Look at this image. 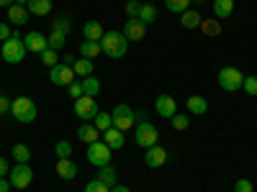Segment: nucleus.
I'll return each instance as SVG.
<instances>
[{"label": "nucleus", "instance_id": "14", "mask_svg": "<svg viewBox=\"0 0 257 192\" xmlns=\"http://www.w3.org/2000/svg\"><path fill=\"white\" fill-rule=\"evenodd\" d=\"M121 34H123L128 41H142V38H144V34H147V26L142 24L139 18H128Z\"/></svg>", "mask_w": 257, "mask_h": 192}, {"label": "nucleus", "instance_id": "1", "mask_svg": "<svg viewBox=\"0 0 257 192\" xmlns=\"http://www.w3.org/2000/svg\"><path fill=\"white\" fill-rule=\"evenodd\" d=\"M100 49L111 59H121L128 52V38L121 31H108V34H103V38H100Z\"/></svg>", "mask_w": 257, "mask_h": 192}, {"label": "nucleus", "instance_id": "15", "mask_svg": "<svg viewBox=\"0 0 257 192\" xmlns=\"http://www.w3.org/2000/svg\"><path fill=\"white\" fill-rule=\"evenodd\" d=\"M24 44H26V49H29V52L41 54V52L47 49V36L41 34V31H31V34H26V36H24Z\"/></svg>", "mask_w": 257, "mask_h": 192}, {"label": "nucleus", "instance_id": "38", "mask_svg": "<svg viewBox=\"0 0 257 192\" xmlns=\"http://www.w3.org/2000/svg\"><path fill=\"white\" fill-rule=\"evenodd\" d=\"M201 28L208 34V36H219L221 34V26H219V20H203Z\"/></svg>", "mask_w": 257, "mask_h": 192}, {"label": "nucleus", "instance_id": "2", "mask_svg": "<svg viewBox=\"0 0 257 192\" xmlns=\"http://www.w3.org/2000/svg\"><path fill=\"white\" fill-rule=\"evenodd\" d=\"M26 44H24V36L21 34H13L8 41H3V46H0V54H3V59L8 64H18V62H24L26 56Z\"/></svg>", "mask_w": 257, "mask_h": 192}, {"label": "nucleus", "instance_id": "39", "mask_svg": "<svg viewBox=\"0 0 257 192\" xmlns=\"http://www.w3.org/2000/svg\"><path fill=\"white\" fill-rule=\"evenodd\" d=\"M67 92H70V98H75V100L82 98V95H85V92H82V82H80V80L70 82V84H67Z\"/></svg>", "mask_w": 257, "mask_h": 192}, {"label": "nucleus", "instance_id": "7", "mask_svg": "<svg viewBox=\"0 0 257 192\" xmlns=\"http://www.w3.org/2000/svg\"><path fill=\"white\" fill-rule=\"evenodd\" d=\"M49 80H52V84L54 88H67L70 82H75L77 77H75V70L70 67V64H54V67H49Z\"/></svg>", "mask_w": 257, "mask_h": 192}, {"label": "nucleus", "instance_id": "11", "mask_svg": "<svg viewBox=\"0 0 257 192\" xmlns=\"http://www.w3.org/2000/svg\"><path fill=\"white\" fill-rule=\"evenodd\" d=\"M165 162H167V148H162L160 144H155V146H149V148H147L144 164H147L149 169H160Z\"/></svg>", "mask_w": 257, "mask_h": 192}, {"label": "nucleus", "instance_id": "40", "mask_svg": "<svg viewBox=\"0 0 257 192\" xmlns=\"http://www.w3.org/2000/svg\"><path fill=\"white\" fill-rule=\"evenodd\" d=\"M242 88H244V92L247 95H257V77H244V82H242Z\"/></svg>", "mask_w": 257, "mask_h": 192}, {"label": "nucleus", "instance_id": "19", "mask_svg": "<svg viewBox=\"0 0 257 192\" xmlns=\"http://www.w3.org/2000/svg\"><path fill=\"white\" fill-rule=\"evenodd\" d=\"M29 18H31V16H29V10H26L24 6H16V3H13V6L8 8V20H11L13 26H24Z\"/></svg>", "mask_w": 257, "mask_h": 192}, {"label": "nucleus", "instance_id": "36", "mask_svg": "<svg viewBox=\"0 0 257 192\" xmlns=\"http://www.w3.org/2000/svg\"><path fill=\"white\" fill-rule=\"evenodd\" d=\"M70 28H72V20H70V18H64V16L54 18V28H52V31H59V34H70Z\"/></svg>", "mask_w": 257, "mask_h": 192}, {"label": "nucleus", "instance_id": "44", "mask_svg": "<svg viewBox=\"0 0 257 192\" xmlns=\"http://www.w3.org/2000/svg\"><path fill=\"white\" fill-rule=\"evenodd\" d=\"M11 36H13L11 26H8V24H0V41H8Z\"/></svg>", "mask_w": 257, "mask_h": 192}, {"label": "nucleus", "instance_id": "10", "mask_svg": "<svg viewBox=\"0 0 257 192\" xmlns=\"http://www.w3.org/2000/svg\"><path fill=\"white\" fill-rule=\"evenodd\" d=\"M98 113H100V110H98V102H95V98L82 95V98H77V100H75V116H77V118H82L85 123L93 120Z\"/></svg>", "mask_w": 257, "mask_h": 192}, {"label": "nucleus", "instance_id": "8", "mask_svg": "<svg viewBox=\"0 0 257 192\" xmlns=\"http://www.w3.org/2000/svg\"><path fill=\"white\" fill-rule=\"evenodd\" d=\"M8 180H11V184L16 190H26L34 182V172H31L29 164H16L11 172H8Z\"/></svg>", "mask_w": 257, "mask_h": 192}, {"label": "nucleus", "instance_id": "47", "mask_svg": "<svg viewBox=\"0 0 257 192\" xmlns=\"http://www.w3.org/2000/svg\"><path fill=\"white\" fill-rule=\"evenodd\" d=\"M111 192H132V190L123 187V184H113V187H111Z\"/></svg>", "mask_w": 257, "mask_h": 192}, {"label": "nucleus", "instance_id": "31", "mask_svg": "<svg viewBox=\"0 0 257 192\" xmlns=\"http://www.w3.org/2000/svg\"><path fill=\"white\" fill-rule=\"evenodd\" d=\"M93 126L98 128L100 134H103V131H108V128L113 126V118H111V113H98V116L93 118Z\"/></svg>", "mask_w": 257, "mask_h": 192}, {"label": "nucleus", "instance_id": "24", "mask_svg": "<svg viewBox=\"0 0 257 192\" xmlns=\"http://www.w3.org/2000/svg\"><path fill=\"white\" fill-rule=\"evenodd\" d=\"M82 34H85V38H88V41H100L105 31H103V26L98 24V20H88L85 28H82Z\"/></svg>", "mask_w": 257, "mask_h": 192}, {"label": "nucleus", "instance_id": "30", "mask_svg": "<svg viewBox=\"0 0 257 192\" xmlns=\"http://www.w3.org/2000/svg\"><path fill=\"white\" fill-rule=\"evenodd\" d=\"M142 24L147 26V24H155L157 20V8L155 6H142V10H139V16H137Z\"/></svg>", "mask_w": 257, "mask_h": 192}, {"label": "nucleus", "instance_id": "18", "mask_svg": "<svg viewBox=\"0 0 257 192\" xmlns=\"http://www.w3.org/2000/svg\"><path fill=\"white\" fill-rule=\"evenodd\" d=\"M57 174L62 180H75L77 177V164L72 159H57Z\"/></svg>", "mask_w": 257, "mask_h": 192}, {"label": "nucleus", "instance_id": "50", "mask_svg": "<svg viewBox=\"0 0 257 192\" xmlns=\"http://www.w3.org/2000/svg\"><path fill=\"white\" fill-rule=\"evenodd\" d=\"M193 3H203V0H193Z\"/></svg>", "mask_w": 257, "mask_h": 192}, {"label": "nucleus", "instance_id": "16", "mask_svg": "<svg viewBox=\"0 0 257 192\" xmlns=\"http://www.w3.org/2000/svg\"><path fill=\"white\" fill-rule=\"evenodd\" d=\"M77 138L82 141V144H95V141H100V131L93 126V120H88V123H82L80 128H77Z\"/></svg>", "mask_w": 257, "mask_h": 192}, {"label": "nucleus", "instance_id": "6", "mask_svg": "<svg viewBox=\"0 0 257 192\" xmlns=\"http://www.w3.org/2000/svg\"><path fill=\"white\" fill-rule=\"evenodd\" d=\"M111 118H113V126L118 128V131H123V134L128 131V128H134V126H137V113L128 108V105H123V102L113 108Z\"/></svg>", "mask_w": 257, "mask_h": 192}, {"label": "nucleus", "instance_id": "9", "mask_svg": "<svg viewBox=\"0 0 257 192\" xmlns=\"http://www.w3.org/2000/svg\"><path fill=\"white\" fill-rule=\"evenodd\" d=\"M88 162L93 164V166H105V164H111V148L105 146L103 141H95V144H90L88 146Z\"/></svg>", "mask_w": 257, "mask_h": 192}, {"label": "nucleus", "instance_id": "28", "mask_svg": "<svg viewBox=\"0 0 257 192\" xmlns=\"http://www.w3.org/2000/svg\"><path fill=\"white\" fill-rule=\"evenodd\" d=\"M64 44H67V34H59V31H52V34L47 36V46H49V49H54V52L64 49Z\"/></svg>", "mask_w": 257, "mask_h": 192}, {"label": "nucleus", "instance_id": "23", "mask_svg": "<svg viewBox=\"0 0 257 192\" xmlns=\"http://www.w3.org/2000/svg\"><path fill=\"white\" fill-rule=\"evenodd\" d=\"M72 70H75V77H77V80H82V77H90V74H93V62L80 56V59H75Z\"/></svg>", "mask_w": 257, "mask_h": 192}, {"label": "nucleus", "instance_id": "12", "mask_svg": "<svg viewBox=\"0 0 257 192\" xmlns=\"http://www.w3.org/2000/svg\"><path fill=\"white\" fill-rule=\"evenodd\" d=\"M155 110L162 116V118H173L175 113H178V102H175V98H170V95H157V100H155Z\"/></svg>", "mask_w": 257, "mask_h": 192}, {"label": "nucleus", "instance_id": "25", "mask_svg": "<svg viewBox=\"0 0 257 192\" xmlns=\"http://www.w3.org/2000/svg\"><path fill=\"white\" fill-rule=\"evenodd\" d=\"M11 159H16V164H29L31 159V148L26 144H16L13 152H11Z\"/></svg>", "mask_w": 257, "mask_h": 192}, {"label": "nucleus", "instance_id": "13", "mask_svg": "<svg viewBox=\"0 0 257 192\" xmlns=\"http://www.w3.org/2000/svg\"><path fill=\"white\" fill-rule=\"evenodd\" d=\"M100 141L108 146L111 152H118V148H123V141H126V138H123V131H118L116 126H111L108 131H103V134H100Z\"/></svg>", "mask_w": 257, "mask_h": 192}, {"label": "nucleus", "instance_id": "43", "mask_svg": "<svg viewBox=\"0 0 257 192\" xmlns=\"http://www.w3.org/2000/svg\"><path fill=\"white\" fill-rule=\"evenodd\" d=\"M11 102H13V100H8L6 95H0V116H6V113H11Z\"/></svg>", "mask_w": 257, "mask_h": 192}, {"label": "nucleus", "instance_id": "32", "mask_svg": "<svg viewBox=\"0 0 257 192\" xmlns=\"http://www.w3.org/2000/svg\"><path fill=\"white\" fill-rule=\"evenodd\" d=\"M39 59H41V64H47V67H54V64H59V52H54V49H44L39 54Z\"/></svg>", "mask_w": 257, "mask_h": 192}, {"label": "nucleus", "instance_id": "27", "mask_svg": "<svg viewBox=\"0 0 257 192\" xmlns=\"http://www.w3.org/2000/svg\"><path fill=\"white\" fill-rule=\"evenodd\" d=\"M80 82H82V92L88 95V98H95V95L100 92V82H98L93 74H90V77H82Z\"/></svg>", "mask_w": 257, "mask_h": 192}, {"label": "nucleus", "instance_id": "29", "mask_svg": "<svg viewBox=\"0 0 257 192\" xmlns=\"http://www.w3.org/2000/svg\"><path fill=\"white\" fill-rule=\"evenodd\" d=\"M98 180H100V182H105L108 187H113V184H116V169H113L111 164L100 166V172H98Z\"/></svg>", "mask_w": 257, "mask_h": 192}, {"label": "nucleus", "instance_id": "35", "mask_svg": "<svg viewBox=\"0 0 257 192\" xmlns=\"http://www.w3.org/2000/svg\"><path fill=\"white\" fill-rule=\"evenodd\" d=\"M170 126H173L175 131H185V128L190 126V118H188V116H183V113H175L173 118H170Z\"/></svg>", "mask_w": 257, "mask_h": 192}, {"label": "nucleus", "instance_id": "17", "mask_svg": "<svg viewBox=\"0 0 257 192\" xmlns=\"http://www.w3.org/2000/svg\"><path fill=\"white\" fill-rule=\"evenodd\" d=\"M185 105H188L190 116H206V113H208V100H206L203 95H190V98L185 100Z\"/></svg>", "mask_w": 257, "mask_h": 192}, {"label": "nucleus", "instance_id": "45", "mask_svg": "<svg viewBox=\"0 0 257 192\" xmlns=\"http://www.w3.org/2000/svg\"><path fill=\"white\" fill-rule=\"evenodd\" d=\"M11 172V166H8V159L6 156H0V177H6Z\"/></svg>", "mask_w": 257, "mask_h": 192}, {"label": "nucleus", "instance_id": "46", "mask_svg": "<svg viewBox=\"0 0 257 192\" xmlns=\"http://www.w3.org/2000/svg\"><path fill=\"white\" fill-rule=\"evenodd\" d=\"M13 184H11V180H6V177H0V192H8Z\"/></svg>", "mask_w": 257, "mask_h": 192}, {"label": "nucleus", "instance_id": "22", "mask_svg": "<svg viewBox=\"0 0 257 192\" xmlns=\"http://www.w3.org/2000/svg\"><path fill=\"white\" fill-rule=\"evenodd\" d=\"M103 49H100V41H88V38H85L82 41V44H80V56L82 59H90L93 62V56H98Z\"/></svg>", "mask_w": 257, "mask_h": 192}, {"label": "nucleus", "instance_id": "37", "mask_svg": "<svg viewBox=\"0 0 257 192\" xmlns=\"http://www.w3.org/2000/svg\"><path fill=\"white\" fill-rule=\"evenodd\" d=\"M85 192H111V187L105 184V182H100V180L95 177L93 182H88V184H85Z\"/></svg>", "mask_w": 257, "mask_h": 192}, {"label": "nucleus", "instance_id": "5", "mask_svg": "<svg viewBox=\"0 0 257 192\" xmlns=\"http://www.w3.org/2000/svg\"><path fill=\"white\" fill-rule=\"evenodd\" d=\"M216 80H219V88L224 92H237L242 88V82H244V74L237 67H221Z\"/></svg>", "mask_w": 257, "mask_h": 192}, {"label": "nucleus", "instance_id": "21", "mask_svg": "<svg viewBox=\"0 0 257 192\" xmlns=\"http://www.w3.org/2000/svg\"><path fill=\"white\" fill-rule=\"evenodd\" d=\"M180 24H183V28H198L201 24H203V18H201V13L198 10H185V13H180Z\"/></svg>", "mask_w": 257, "mask_h": 192}, {"label": "nucleus", "instance_id": "20", "mask_svg": "<svg viewBox=\"0 0 257 192\" xmlns=\"http://www.w3.org/2000/svg\"><path fill=\"white\" fill-rule=\"evenodd\" d=\"M26 10L31 16H49L52 13V0H29Z\"/></svg>", "mask_w": 257, "mask_h": 192}, {"label": "nucleus", "instance_id": "4", "mask_svg": "<svg viewBox=\"0 0 257 192\" xmlns=\"http://www.w3.org/2000/svg\"><path fill=\"white\" fill-rule=\"evenodd\" d=\"M11 113H13V118H16L18 123H34L39 110H36V102H34L31 98L21 95V98H16V100L11 102Z\"/></svg>", "mask_w": 257, "mask_h": 192}, {"label": "nucleus", "instance_id": "48", "mask_svg": "<svg viewBox=\"0 0 257 192\" xmlns=\"http://www.w3.org/2000/svg\"><path fill=\"white\" fill-rule=\"evenodd\" d=\"M16 3V0H0V8H11Z\"/></svg>", "mask_w": 257, "mask_h": 192}, {"label": "nucleus", "instance_id": "49", "mask_svg": "<svg viewBox=\"0 0 257 192\" xmlns=\"http://www.w3.org/2000/svg\"><path fill=\"white\" fill-rule=\"evenodd\" d=\"M16 6H24V8H26V6H29V0H16Z\"/></svg>", "mask_w": 257, "mask_h": 192}, {"label": "nucleus", "instance_id": "3", "mask_svg": "<svg viewBox=\"0 0 257 192\" xmlns=\"http://www.w3.org/2000/svg\"><path fill=\"white\" fill-rule=\"evenodd\" d=\"M134 141L142 146V148H149V146H155L157 141H160V131L149 123V120H144V116L139 113L137 116V131H134Z\"/></svg>", "mask_w": 257, "mask_h": 192}, {"label": "nucleus", "instance_id": "26", "mask_svg": "<svg viewBox=\"0 0 257 192\" xmlns=\"http://www.w3.org/2000/svg\"><path fill=\"white\" fill-rule=\"evenodd\" d=\"M234 10V0H213V16L216 18H229Z\"/></svg>", "mask_w": 257, "mask_h": 192}, {"label": "nucleus", "instance_id": "41", "mask_svg": "<svg viewBox=\"0 0 257 192\" xmlns=\"http://www.w3.org/2000/svg\"><path fill=\"white\" fill-rule=\"evenodd\" d=\"M139 10H142V3H139V0H128V3H126V16H128V18H137Z\"/></svg>", "mask_w": 257, "mask_h": 192}, {"label": "nucleus", "instance_id": "34", "mask_svg": "<svg viewBox=\"0 0 257 192\" xmlns=\"http://www.w3.org/2000/svg\"><path fill=\"white\" fill-rule=\"evenodd\" d=\"M54 154H57V159H70L72 156V144L70 141H57Z\"/></svg>", "mask_w": 257, "mask_h": 192}, {"label": "nucleus", "instance_id": "42", "mask_svg": "<svg viewBox=\"0 0 257 192\" xmlns=\"http://www.w3.org/2000/svg\"><path fill=\"white\" fill-rule=\"evenodd\" d=\"M234 192H252V182L249 180H237L234 182Z\"/></svg>", "mask_w": 257, "mask_h": 192}, {"label": "nucleus", "instance_id": "33", "mask_svg": "<svg viewBox=\"0 0 257 192\" xmlns=\"http://www.w3.org/2000/svg\"><path fill=\"white\" fill-rule=\"evenodd\" d=\"M165 6H167V10L170 13H185L188 10V6H190V0H165Z\"/></svg>", "mask_w": 257, "mask_h": 192}]
</instances>
